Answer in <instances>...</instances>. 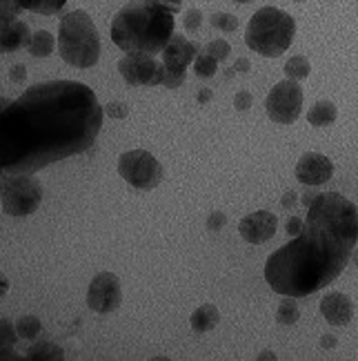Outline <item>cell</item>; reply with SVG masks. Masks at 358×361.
<instances>
[{"label":"cell","instance_id":"1","mask_svg":"<svg viewBox=\"0 0 358 361\" xmlns=\"http://www.w3.org/2000/svg\"><path fill=\"white\" fill-rule=\"evenodd\" d=\"M105 109L85 82L49 80L27 87L0 109V170L34 174L87 152L103 130Z\"/></svg>","mask_w":358,"mask_h":361},{"label":"cell","instance_id":"2","mask_svg":"<svg viewBox=\"0 0 358 361\" xmlns=\"http://www.w3.org/2000/svg\"><path fill=\"white\" fill-rule=\"evenodd\" d=\"M358 243V210L343 194H316L296 237L269 255L265 281L281 297H309L334 283Z\"/></svg>","mask_w":358,"mask_h":361},{"label":"cell","instance_id":"3","mask_svg":"<svg viewBox=\"0 0 358 361\" xmlns=\"http://www.w3.org/2000/svg\"><path fill=\"white\" fill-rule=\"evenodd\" d=\"M174 16L158 0H132L112 20L114 45L125 54L156 56L174 36Z\"/></svg>","mask_w":358,"mask_h":361},{"label":"cell","instance_id":"4","mask_svg":"<svg viewBox=\"0 0 358 361\" xmlns=\"http://www.w3.org/2000/svg\"><path fill=\"white\" fill-rule=\"evenodd\" d=\"M58 51L60 59L78 69H89L101 59V36L96 23L82 9L65 13L58 25Z\"/></svg>","mask_w":358,"mask_h":361},{"label":"cell","instance_id":"5","mask_svg":"<svg viewBox=\"0 0 358 361\" xmlns=\"http://www.w3.org/2000/svg\"><path fill=\"white\" fill-rule=\"evenodd\" d=\"M296 36V20L279 7L258 9L247 23L245 43L265 59H279Z\"/></svg>","mask_w":358,"mask_h":361},{"label":"cell","instance_id":"6","mask_svg":"<svg viewBox=\"0 0 358 361\" xmlns=\"http://www.w3.org/2000/svg\"><path fill=\"white\" fill-rule=\"evenodd\" d=\"M43 183L32 174H7L0 180V210L9 216H30L43 203Z\"/></svg>","mask_w":358,"mask_h":361},{"label":"cell","instance_id":"7","mask_svg":"<svg viewBox=\"0 0 358 361\" xmlns=\"http://www.w3.org/2000/svg\"><path fill=\"white\" fill-rule=\"evenodd\" d=\"M118 174L122 180L136 190L149 192L160 185V180L165 176L160 161L149 154L147 149H129L125 154H120L118 159Z\"/></svg>","mask_w":358,"mask_h":361},{"label":"cell","instance_id":"8","mask_svg":"<svg viewBox=\"0 0 358 361\" xmlns=\"http://www.w3.org/2000/svg\"><path fill=\"white\" fill-rule=\"evenodd\" d=\"M265 109L274 123L292 125L302 112V87L298 85V80L287 78L276 82L267 94Z\"/></svg>","mask_w":358,"mask_h":361},{"label":"cell","instance_id":"9","mask_svg":"<svg viewBox=\"0 0 358 361\" xmlns=\"http://www.w3.org/2000/svg\"><path fill=\"white\" fill-rule=\"evenodd\" d=\"M118 72L132 87H158L162 82V61L158 63L149 54H125L118 61Z\"/></svg>","mask_w":358,"mask_h":361},{"label":"cell","instance_id":"10","mask_svg":"<svg viewBox=\"0 0 358 361\" xmlns=\"http://www.w3.org/2000/svg\"><path fill=\"white\" fill-rule=\"evenodd\" d=\"M122 303V286L114 272L96 274L87 290V305L96 314H112Z\"/></svg>","mask_w":358,"mask_h":361},{"label":"cell","instance_id":"11","mask_svg":"<svg viewBox=\"0 0 358 361\" xmlns=\"http://www.w3.org/2000/svg\"><path fill=\"white\" fill-rule=\"evenodd\" d=\"M334 176V163L321 152H307L296 163V178L302 185L319 188Z\"/></svg>","mask_w":358,"mask_h":361},{"label":"cell","instance_id":"12","mask_svg":"<svg viewBox=\"0 0 358 361\" xmlns=\"http://www.w3.org/2000/svg\"><path fill=\"white\" fill-rule=\"evenodd\" d=\"M276 228H279V219L269 210H258V212L247 214L238 224L241 237L247 243H254V245L267 243L274 234H276Z\"/></svg>","mask_w":358,"mask_h":361},{"label":"cell","instance_id":"13","mask_svg":"<svg viewBox=\"0 0 358 361\" xmlns=\"http://www.w3.org/2000/svg\"><path fill=\"white\" fill-rule=\"evenodd\" d=\"M200 54V47L196 43H191V40H187L183 34H176L170 38V43L162 47L160 56H162V63L170 65V67H183L187 69L191 63H194V59Z\"/></svg>","mask_w":358,"mask_h":361},{"label":"cell","instance_id":"14","mask_svg":"<svg viewBox=\"0 0 358 361\" xmlns=\"http://www.w3.org/2000/svg\"><path fill=\"white\" fill-rule=\"evenodd\" d=\"M32 30L25 20H0V54H13L27 49L32 40Z\"/></svg>","mask_w":358,"mask_h":361},{"label":"cell","instance_id":"15","mask_svg":"<svg viewBox=\"0 0 358 361\" xmlns=\"http://www.w3.org/2000/svg\"><path fill=\"white\" fill-rule=\"evenodd\" d=\"M321 314L332 326H347L354 317V303L345 293H329L321 299Z\"/></svg>","mask_w":358,"mask_h":361},{"label":"cell","instance_id":"16","mask_svg":"<svg viewBox=\"0 0 358 361\" xmlns=\"http://www.w3.org/2000/svg\"><path fill=\"white\" fill-rule=\"evenodd\" d=\"M218 322H220V310L214 303H203L200 308H196L189 317V326L196 335H205V332L214 330Z\"/></svg>","mask_w":358,"mask_h":361},{"label":"cell","instance_id":"17","mask_svg":"<svg viewBox=\"0 0 358 361\" xmlns=\"http://www.w3.org/2000/svg\"><path fill=\"white\" fill-rule=\"evenodd\" d=\"M56 45H58V40L53 38L51 32L38 30V32L32 34V40H30V45H27V51H30L34 59H47V56H51V54H53Z\"/></svg>","mask_w":358,"mask_h":361},{"label":"cell","instance_id":"18","mask_svg":"<svg viewBox=\"0 0 358 361\" xmlns=\"http://www.w3.org/2000/svg\"><path fill=\"white\" fill-rule=\"evenodd\" d=\"M338 116V109L332 101H319L309 112H307V123L314 128H327L332 125Z\"/></svg>","mask_w":358,"mask_h":361},{"label":"cell","instance_id":"19","mask_svg":"<svg viewBox=\"0 0 358 361\" xmlns=\"http://www.w3.org/2000/svg\"><path fill=\"white\" fill-rule=\"evenodd\" d=\"M27 359H32V361H63L65 350L53 341H38V343L30 345Z\"/></svg>","mask_w":358,"mask_h":361},{"label":"cell","instance_id":"20","mask_svg":"<svg viewBox=\"0 0 358 361\" xmlns=\"http://www.w3.org/2000/svg\"><path fill=\"white\" fill-rule=\"evenodd\" d=\"M18 3L25 11L40 13V16H53L67 5V0H18Z\"/></svg>","mask_w":358,"mask_h":361},{"label":"cell","instance_id":"21","mask_svg":"<svg viewBox=\"0 0 358 361\" xmlns=\"http://www.w3.org/2000/svg\"><path fill=\"white\" fill-rule=\"evenodd\" d=\"M312 72V65L305 56H292L285 63V76L292 80H305Z\"/></svg>","mask_w":358,"mask_h":361},{"label":"cell","instance_id":"22","mask_svg":"<svg viewBox=\"0 0 358 361\" xmlns=\"http://www.w3.org/2000/svg\"><path fill=\"white\" fill-rule=\"evenodd\" d=\"M300 319V310H298V303L294 301V297H285L276 310V322L283 326H294Z\"/></svg>","mask_w":358,"mask_h":361},{"label":"cell","instance_id":"23","mask_svg":"<svg viewBox=\"0 0 358 361\" xmlns=\"http://www.w3.org/2000/svg\"><path fill=\"white\" fill-rule=\"evenodd\" d=\"M16 330H18V337L20 339H36L40 335V330H43V324H40V319L34 317V314H25L16 322Z\"/></svg>","mask_w":358,"mask_h":361},{"label":"cell","instance_id":"24","mask_svg":"<svg viewBox=\"0 0 358 361\" xmlns=\"http://www.w3.org/2000/svg\"><path fill=\"white\" fill-rule=\"evenodd\" d=\"M216 72H218V61L212 56V54L200 51L194 59V74L198 78H212V76H216Z\"/></svg>","mask_w":358,"mask_h":361},{"label":"cell","instance_id":"25","mask_svg":"<svg viewBox=\"0 0 358 361\" xmlns=\"http://www.w3.org/2000/svg\"><path fill=\"white\" fill-rule=\"evenodd\" d=\"M185 76H187V69L170 67V65L162 63V82H160V85L167 87V90H176V87H181L185 82Z\"/></svg>","mask_w":358,"mask_h":361},{"label":"cell","instance_id":"26","mask_svg":"<svg viewBox=\"0 0 358 361\" xmlns=\"http://www.w3.org/2000/svg\"><path fill=\"white\" fill-rule=\"evenodd\" d=\"M18 330L16 324H11L9 319H0V348L3 345H16L18 341Z\"/></svg>","mask_w":358,"mask_h":361},{"label":"cell","instance_id":"27","mask_svg":"<svg viewBox=\"0 0 358 361\" xmlns=\"http://www.w3.org/2000/svg\"><path fill=\"white\" fill-rule=\"evenodd\" d=\"M212 25L220 32H236L238 30V18L231 16V13L220 11V13H214V16H212Z\"/></svg>","mask_w":358,"mask_h":361},{"label":"cell","instance_id":"28","mask_svg":"<svg viewBox=\"0 0 358 361\" xmlns=\"http://www.w3.org/2000/svg\"><path fill=\"white\" fill-rule=\"evenodd\" d=\"M205 51L212 54V56H214L218 63H223V61H227V59H229L231 47H229L227 40H223V38H216V40H212V43H207V47H205Z\"/></svg>","mask_w":358,"mask_h":361},{"label":"cell","instance_id":"29","mask_svg":"<svg viewBox=\"0 0 358 361\" xmlns=\"http://www.w3.org/2000/svg\"><path fill=\"white\" fill-rule=\"evenodd\" d=\"M23 11L18 0H0V20H16Z\"/></svg>","mask_w":358,"mask_h":361},{"label":"cell","instance_id":"30","mask_svg":"<svg viewBox=\"0 0 358 361\" xmlns=\"http://www.w3.org/2000/svg\"><path fill=\"white\" fill-rule=\"evenodd\" d=\"M183 25H185V32L196 34L200 30V25H203V11L196 9V7L187 9L185 11V18H183Z\"/></svg>","mask_w":358,"mask_h":361},{"label":"cell","instance_id":"31","mask_svg":"<svg viewBox=\"0 0 358 361\" xmlns=\"http://www.w3.org/2000/svg\"><path fill=\"white\" fill-rule=\"evenodd\" d=\"M103 109H105V114H109L112 118H127V116H129V107H127L125 103H120V101L109 103V105H105Z\"/></svg>","mask_w":358,"mask_h":361},{"label":"cell","instance_id":"32","mask_svg":"<svg viewBox=\"0 0 358 361\" xmlns=\"http://www.w3.org/2000/svg\"><path fill=\"white\" fill-rule=\"evenodd\" d=\"M252 94L250 92H238L236 96H234V107L241 109V112H247V109L252 107Z\"/></svg>","mask_w":358,"mask_h":361},{"label":"cell","instance_id":"33","mask_svg":"<svg viewBox=\"0 0 358 361\" xmlns=\"http://www.w3.org/2000/svg\"><path fill=\"white\" fill-rule=\"evenodd\" d=\"M225 224H227V216L223 212H212L210 219H207V230L210 232H218Z\"/></svg>","mask_w":358,"mask_h":361},{"label":"cell","instance_id":"34","mask_svg":"<svg viewBox=\"0 0 358 361\" xmlns=\"http://www.w3.org/2000/svg\"><path fill=\"white\" fill-rule=\"evenodd\" d=\"M9 78L13 82H25V78H27V67L25 65H13L9 69Z\"/></svg>","mask_w":358,"mask_h":361},{"label":"cell","instance_id":"35","mask_svg":"<svg viewBox=\"0 0 358 361\" xmlns=\"http://www.w3.org/2000/svg\"><path fill=\"white\" fill-rule=\"evenodd\" d=\"M302 224H305V221H300L298 216H292L287 221V234L289 237H296V234L302 230Z\"/></svg>","mask_w":358,"mask_h":361},{"label":"cell","instance_id":"36","mask_svg":"<svg viewBox=\"0 0 358 361\" xmlns=\"http://www.w3.org/2000/svg\"><path fill=\"white\" fill-rule=\"evenodd\" d=\"M16 359L20 357L13 350V345H3V348H0V361H16Z\"/></svg>","mask_w":358,"mask_h":361},{"label":"cell","instance_id":"37","mask_svg":"<svg viewBox=\"0 0 358 361\" xmlns=\"http://www.w3.org/2000/svg\"><path fill=\"white\" fill-rule=\"evenodd\" d=\"M158 3L167 7L172 13H178V11L183 9V0H158Z\"/></svg>","mask_w":358,"mask_h":361},{"label":"cell","instance_id":"38","mask_svg":"<svg viewBox=\"0 0 358 361\" xmlns=\"http://www.w3.org/2000/svg\"><path fill=\"white\" fill-rule=\"evenodd\" d=\"M234 69H236V72H250V61H247V59H238L236 61V65H234Z\"/></svg>","mask_w":358,"mask_h":361},{"label":"cell","instance_id":"39","mask_svg":"<svg viewBox=\"0 0 358 361\" xmlns=\"http://www.w3.org/2000/svg\"><path fill=\"white\" fill-rule=\"evenodd\" d=\"M7 293H9V279L0 274V297H5Z\"/></svg>","mask_w":358,"mask_h":361},{"label":"cell","instance_id":"40","mask_svg":"<svg viewBox=\"0 0 358 361\" xmlns=\"http://www.w3.org/2000/svg\"><path fill=\"white\" fill-rule=\"evenodd\" d=\"M321 345H323V348H334V345H336V339H334L332 335H323Z\"/></svg>","mask_w":358,"mask_h":361},{"label":"cell","instance_id":"41","mask_svg":"<svg viewBox=\"0 0 358 361\" xmlns=\"http://www.w3.org/2000/svg\"><path fill=\"white\" fill-rule=\"evenodd\" d=\"M196 99H198V103H207L212 99V90H200L196 94Z\"/></svg>","mask_w":358,"mask_h":361},{"label":"cell","instance_id":"42","mask_svg":"<svg viewBox=\"0 0 358 361\" xmlns=\"http://www.w3.org/2000/svg\"><path fill=\"white\" fill-rule=\"evenodd\" d=\"M258 359H276V355H274L271 350H265V353H260Z\"/></svg>","mask_w":358,"mask_h":361},{"label":"cell","instance_id":"43","mask_svg":"<svg viewBox=\"0 0 358 361\" xmlns=\"http://www.w3.org/2000/svg\"><path fill=\"white\" fill-rule=\"evenodd\" d=\"M283 203H285V205H292V203H294V192H287V197H285Z\"/></svg>","mask_w":358,"mask_h":361},{"label":"cell","instance_id":"44","mask_svg":"<svg viewBox=\"0 0 358 361\" xmlns=\"http://www.w3.org/2000/svg\"><path fill=\"white\" fill-rule=\"evenodd\" d=\"M9 101H11V99H5V96H0V109H3Z\"/></svg>","mask_w":358,"mask_h":361},{"label":"cell","instance_id":"45","mask_svg":"<svg viewBox=\"0 0 358 361\" xmlns=\"http://www.w3.org/2000/svg\"><path fill=\"white\" fill-rule=\"evenodd\" d=\"M234 3H238V5H247V3H252V0H234Z\"/></svg>","mask_w":358,"mask_h":361},{"label":"cell","instance_id":"46","mask_svg":"<svg viewBox=\"0 0 358 361\" xmlns=\"http://www.w3.org/2000/svg\"><path fill=\"white\" fill-rule=\"evenodd\" d=\"M5 176H7V172H3V170H0V180H3Z\"/></svg>","mask_w":358,"mask_h":361},{"label":"cell","instance_id":"47","mask_svg":"<svg viewBox=\"0 0 358 361\" xmlns=\"http://www.w3.org/2000/svg\"><path fill=\"white\" fill-rule=\"evenodd\" d=\"M294 3H305V0H294Z\"/></svg>","mask_w":358,"mask_h":361},{"label":"cell","instance_id":"48","mask_svg":"<svg viewBox=\"0 0 358 361\" xmlns=\"http://www.w3.org/2000/svg\"><path fill=\"white\" fill-rule=\"evenodd\" d=\"M356 261H358V255H356Z\"/></svg>","mask_w":358,"mask_h":361}]
</instances>
